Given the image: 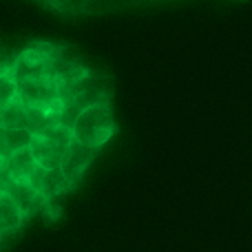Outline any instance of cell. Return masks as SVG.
I'll return each mask as SVG.
<instances>
[{"label": "cell", "mask_w": 252, "mask_h": 252, "mask_svg": "<svg viewBox=\"0 0 252 252\" xmlns=\"http://www.w3.org/2000/svg\"><path fill=\"white\" fill-rule=\"evenodd\" d=\"M115 115L111 104H95L84 109L73 124V142L100 151L115 135Z\"/></svg>", "instance_id": "1"}, {"label": "cell", "mask_w": 252, "mask_h": 252, "mask_svg": "<svg viewBox=\"0 0 252 252\" xmlns=\"http://www.w3.org/2000/svg\"><path fill=\"white\" fill-rule=\"evenodd\" d=\"M18 102L22 106H53L60 102V91L49 78L18 82Z\"/></svg>", "instance_id": "2"}, {"label": "cell", "mask_w": 252, "mask_h": 252, "mask_svg": "<svg viewBox=\"0 0 252 252\" xmlns=\"http://www.w3.org/2000/svg\"><path fill=\"white\" fill-rule=\"evenodd\" d=\"M95 155H97L95 148H89V146L78 144V142H73L69 148H66V155H64V159H62L60 170L64 173V179H66V184H69V190L82 179L84 170L89 168V164L93 161Z\"/></svg>", "instance_id": "3"}, {"label": "cell", "mask_w": 252, "mask_h": 252, "mask_svg": "<svg viewBox=\"0 0 252 252\" xmlns=\"http://www.w3.org/2000/svg\"><path fill=\"white\" fill-rule=\"evenodd\" d=\"M4 195H9L13 201H16V206L22 210L25 217L27 215L38 213L40 206L44 208V204H47V201L40 197V192L33 190L27 182H13V179H9V184L4 186Z\"/></svg>", "instance_id": "4"}, {"label": "cell", "mask_w": 252, "mask_h": 252, "mask_svg": "<svg viewBox=\"0 0 252 252\" xmlns=\"http://www.w3.org/2000/svg\"><path fill=\"white\" fill-rule=\"evenodd\" d=\"M31 153H33L35 164L42 166L44 170H53V168H60L62 166L66 148L56 142H49V139H44V137H33V142H31Z\"/></svg>", "instance_id": "5"}, {"label": "cell", "mask_w": 252, "mask_h": 252, "mask_svg": "<svg viewBox=\"0 0 252 252\" xmlns=\"http://www.w3.org/2000/svg\"><path fill=\"white\" fill-rule=\"evenodd\" d=\"M2 168L7 170V175L13 179V182H27L31 177L38 164L33 159V153L31 148H25V151H18V153H11V155L4 159Z\"/></svg>", "instance_id": "6"}, {"label": "cell", "mask_w": 252, "mask_h": 252, "mask_svg": "<svg viewBox=\"0 0 252 252\" xmlns=\"http://www.w3.org/2000/svg\"><path fill=\"white\" fill-rule=\"evenodd\" d=\"M25 223V215L9 195L0 192V235L16 232Z\"/></svg>", "instance_id": "7"}, {"label": "cell", "mask_w": 252, "mask_h": 252, "mask_svg": "<svg viewBox=\"0 0 252 252\" xmlns=\"http://www.w3.org/2000/svg\"><path fill=\"white\" fill-rule=\"evenodd\" d=\"M69 190V184H66L64 179V173H62L60 168H53V170H47V175H44V182L42 186H40V197H42L44 201H51L56 199V197H60L62 192Z\"/></svg>", "instance_id": "8"}, {"label": "cell", "mask_w": 252, "mask_h": 252, "mask_svg": "<svg viewBox=\"0 0 252 252\" xmlns=\"http://www.w3.org/2000/svg\"><path fill=\"white\" fill-rule=\"evenodd\" d=\"M0 120H2V128H27V109L20 102L0 109Z\"/></svg>", "instance_id": "9"}, {"label": "cell", "mask_w": 252, "mask_h": 252, "mask_svg": "<svg viewBox=\"0 0 252 252\" xmlns=\"http://www.w3.org/2000/svg\"><path fill=\"white\" fill-rule=\"evenodd\" d=\"M18 100V82L11 73L0 75V109L13 104Z\"/></svg>", "instance_id": "10"}, {"label": "cell", "mask_w": 252, "mask_h": 252, "mask_svg": "<svg viewBox=\"0 0 252 252\" xmlns=\"http://www.w3.org/2000/svg\"><path fill=\"white\" fill-rule=\"evenodd\" d=\"M16 58H18V53L13 51V49L0 44V75L11 73L13 64H16Z\"/></svg>", "instance_id": "11"}, {"label": "cell", "mask_w": 252, "mask_h": 252, "mask_svg": "<svg viewBox=\"0 0 252 252\" xmlns=\"http://www.w3.org/2000/svg\"><path fill=\"white\" fill-rule=\"evenodd\" d=\"M2 164H4V157L0 155V170H2Z\"/></svg>", "instance_id": "12"}]
</instances>
